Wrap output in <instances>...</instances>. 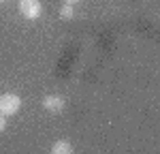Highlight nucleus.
<instances>
[{"mask_svg": "<svg viewBox=\"0 0 160 154\" xmlns=\"http://www.w3.org/2000/svg\"><path fill=\"white\" fill-rule=\"evenodd\" d=\"M22 107H24V101H22V96L15 94V92H4V94L0 96V114L7 116V118L19 114Z\"/></svg>", "mask_w": 160, "mask_h": 154, "instance_id": "1", "label": "nucleus"}, {"mask_svg": "<svg viewBox=\"0 0 160 154\" xmlns=\"http://www.w3.org/2000/svg\"><path fill=\"white\" fill-rule=\"evenodd\" d=\"M19 13L24 15V19L34 22L43 15V4L41 0H19Z\"/></svg>", "mask_w": 160, "mask_h": 154, "instance_id": "2", "label": "nucleus"}, {"mask_svg": "<svg viewBox=\"0 0 160 154\" xmlns=\"http://www.w3.org/2000/svg\"><path fill=\"white\" fill-rule=\"evenodd\" d=\"M41 107L45 111H49V114H60L62 109H64V99H62L60 94H47L41 101Z\"/></svg>", "mask_w": 160, "mask_h": 154, "instance_id": "3", "label": "nucleus"}, {"mask_svg": "<svg viewBox=\"0 0 160 154\" xmlns=\"http://www.w3.org/2000/svg\"><path fill=\"white\" fill-rule=\"evenodd\" d=\"M49 150H51V154H71L73 152V143L68 139H58V141H53V146Z\"/></svg>", "mask_w": 160, "mask_h": 154, "instance_id": "4", "label": "nucleus"}, {"mask_svg": "<svg viewBox=\"0 0 160 154\" xmlns=\"http://www.w3.org/2000/svg\"><path fill=\"white\" fill-rule=\"evenodd\" d=\"M58 15H60V19L68 22V19H73V17H75V7H73V4H62L60 11H58Z\"/></svg>", "mask_w": 160, "mask_h": 154, "instance_id": "5", "label": "nucleus"}, {"mask_svg": "<svg viewBox=\"0 0 160 154\" xmlns=\"http://www.w3.org/2000/svg\"><path fill=\"white\" fill-rule=\"evenodd\" d=\"M2 131H7V116L0 114V133H2Z\"/></svg>", "mask_w": 160, "mask_h": 154, "instance_id": "6", "label": "nucleus"}, {"mask_svg": "<svg viewBox=\"0 0 160 154\" xmlns=\"http://www.w3.org/2000/svg\"><path fill=\"white\" fill-rule=\"evenodd\" d=\"M77 2H81V0H64V4H73V7L77 4Z\"/></svg>", "mask_w": 160, "mask_h": 154, "instance_id": "7", "label": "nucleus"}, {"mask_svg": "<svg viewBox=\"0 0 160 154\" xmlns=\"http://www.w3.org/2000/svg\"><path fill=\"white\" fill-rule=\"evenodd\" d=\"M0 2H7V0H0Z\"/></svg>", "mask_w": 160, "mask_h": 154, "instance_id": "8", "label": "nucleus"}]
</instances>
